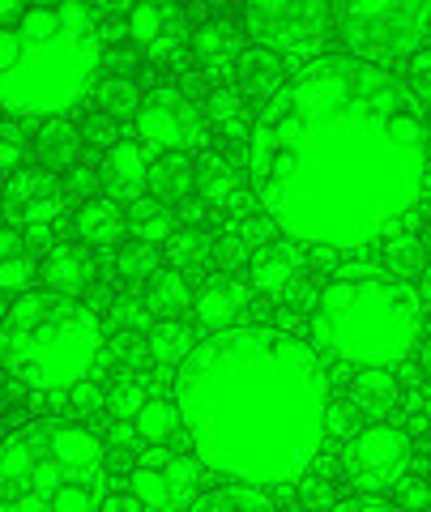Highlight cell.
I'll list each match as a JSON object with an SVG mask.
<instances>
[{
	"instance_id": "obj_14",
	"label": "cell",
	"mask_w": 431,
	"mask_h": 512,
	"mask_svg": "<svg viewBox=\"0 0 431 512\" xmlns=\"http://www.w3.org/2000/svg\"><path fill=\"white\" fill-rule=\"evenodd\" d=\"M129 39L154 64H180L188 52V18L171 5H137L129 13Z\"/></svg>"
},
{
	"instance_id": "obj_35",
	"label": "cell",
	"mask_w": 431,
	"mask_h": 512,
	"mask_svg": "<svg viewBox=\"0 0 431 512\" xmlns=\"http://www.w3.org/2000/svg\"><path fill=\"white\" fill-rule=\"evenodd\" d=\"M150 299H141V295H120L116 299V320L120 325H129V329H141L150 320Z\"/></svg>"
},
{
	"instance_id": "obj_27",
	"label": "cell",
	"mask_w": 431,
	"mask_h": 512,
	"mask_svg": "<svg viewBox=\"0 0 431 512\" xmlns=\"http://www.w3.org/2000/svg\"><path fill=\"white\" fill-rule=\"evenodd\" d=\"M265 244H274L265 222L244 218V222H231V227L222 231V244H218V248H222V256H227V261H252V256H257Z\"/></svg>"
},
{
	"instance_id": "obj_36",
	"label": "cell",
	"mask_w": 431,
	"mask_h": 512,
	"mask_svg": "<svg viewBox=\"0 0 431 512\" xmlns=\"http://www.w3.org/2000/svg\"><path fill=\"white\" fill-rule=\"evenodd\" d=\"M201 512H274V508L257 500V495H218V500H210Z\"/></svg>"
},
{
	"instance_id": "obj_33",
	"label": "cell",
	"mask_w": 431,
	"mask_h": 512,
	"mask_svg": "<svg viewBox=\"0 0 431 512\" xmlns=\"http://www.w3.org/2000/svg\"><path fill=\"white\" fill-rule=\"evenodd\" d=\"M116 274L129 278V282H141V278H154L158 274V252L150 244H133L116 252Z\"/></svg>"
},
{
	"instance_id": "obj_7",
	"label": "cell",
	"mask_w": 431,
	"mask_h": 512,
	"mask_svg": "<svg viewBox=\"0 0 431 512\" xmlns=\"http://www.w3.org/2000/svg\"><path fill=\"white\" fill-rule=\"evenodd\" d=\"M342 26L350 47L376 60H414L427 39V5H350L342 9Z\"/></svg>"
},
{
	"instance_id": "obj_24",
	"label": "cell",
	"mask_w": 431,
	"mask_h": 512,
	"mask_svg": "<svg viewBox=\"0 0 431 512\" xmlns=\"http://www.w3.org/2000/svg\"><path fill=\"white\" fill-rule=\"evenodd\" d=\"M146 299H150L154 312H167V316H175V312H184V308H193V303H197L188 274H184V269H171V265L158 269V274L150 278Z\"/></svg>"
},
{
	"instance_id": "obj_32",
	"label": "cell",
	"mask_w": 431,
	"mask_h": 512,
	"mask_svg": "<svg viewBox=\"0 0 431 512\" xmlns=\"http://www.w3.org/2000/svg\"><path fill=\"white\" fill-rule=\"evenodd\" d=\"M26 154H30V137L22 124L0 120V175H18L26 171Z\"/></svg>"
},
{
	"instance_id": "obj_44",
	"label": "cell",
	"mask_w": 431,
	"mask_h": 512,
	"mask_svg": "<svg viewBox=\"0 0 431 512\" xmlns=\"http://www.w3.org/2000/svg\"><path fill=\"white\" fill-rule=\"evenodd\" d=\"M0 197H5V184H0Z\"/></svg>"
},
{
	"instance_id": "obj_25",
	"label": "cell",
	"mask_w": 431,
	"mask_h": 512,
	"mask_svg": "<svg viewBox=\"0 0 431 512\" xmlns=\"http://www.w3.org/2000/svg\"><path fill=\"white\" fill-rule=\"evenodd\" d=\"M150 188L158 192V201H184L188 192L197 188V167L188 163L184 154H163V158L154 163Z\"/></svg>"
},
{
	"instance_id": "obj_23",
	"label": "cell",
	"mask_w": 431,
	"mask_h": 512,
	"mask_svg": "<svg viewBox=\"0 0 431 512\" xmlns=\"http://www.w3.org/2000/svg\"><path fill=\"white\" fill-rule=\"evenodd\" d=\"M193 329L188 325H175V320H163V325L150 329L146 338V355L154 367H184L188 355H193Z\"/></svg>"
},
{
	"instance_id": "obj_19",
	"label": "cell",
	"mask_w": 431,
	"mask_h": 512,
	"mask_svg": "<svg viewBox=\"0 0 431 512\" xmlns=\"http://www.w3.org/2000/svg\"><path fill=\"white\" fill-rule=\"evenodd\" d=\"M193 312H197V320L205 329H214V333H222V329H235L239 325V316L248 312V291L239 282H210V286H201L197 291V303H193Z\"/></svg>"
},
{
	"instance_id": "obj_38",
	"label": "cell",
	"mask_w": 431,
	"mask_h": 512,
	"mask_svg": "<svg viewBox=\"0 0 431 512\" xmlns=\"http://www.w3.org/2000/svg\"><path fill=\"white\" fill-rule=\"evenodd\" d=\"M333 512H406V508H397V504H389V500H380V495H363V500H346V504H338Z\"/></svg>"
},
{
	"instance_id": "obj_10",
	"label": "cell",
	"mask_w": 431,
	"mask_h": 512,
	"mask_svg": "<svg viewBox=\"0 0 431 512\" xmlns=\"http://www.w3.org/2000/svg\"><path fill=\"white\" fill-rule=\"evenodd\" d=\"M414 466V444L406 431L397 427H363L355 440L346 444V474L350 483L363 491H393Z\"/></svg>"
},
{
	"instance_id": "obj_28",
	"label": "cell",
	"mask_w": 431,
	"mask_h": 512,
	"mask_svg": "<svg viewBox=\"0 0 431 512\" xmlns=\"http://www.w3.org/2000/svg\"><path fill=\"white\" fill-rule=\"evenodd\" d=\"M210 124L222 128L227 137H244L248 133V103H244V94L231 90V86H218L210 94Z\"/></svg>"
},
{
	"instance_id": "obj_13",
	"label": "cell",
	"mask_w": 431,
	"mask_h": 512,
	"mask_svg": "<svg viewBox=\"0 0 431 512\" xmlns=\"http://www.w3.org/2000/svg\"><path fill=\"white\" fill-rule=\"evenodd\" d=\"M175 423H180V406L146 380L124 384V389L111 397V431L129 444H137V440L163 444L175 431Z\"/></svg>"
},
{
	"instance_id": "obj_30",
	"label": "cell",
	"mask_w": 431,
	"mask_h": 512,
	"mask_svg": "<svg viewBox=\"0 0 431 512\" xmlns=\"http://www.w3.org/2000/svg\"><path fill=\"white\" fill-rule=\"evenodd\" d=\"M141 103H146V99H141L137 86H133V82H124V77H111V82L99 86V111H103V116H111V120H129V116H137Z\"/></svg>"
},
{
	"instance_id": "obj_34",
	"label": "cell",
	"mask_w": 431,
	"mask_h": 512,
	"mask_svg": "<svg viewBox=\"0 0 431 512\" xmlns=\"http://www.w3.org/2000/svg\"><path fill=\"white\" fill-rule=\"evenodd\" d=\"M99 180H103V175L94 171V167H86V163H73V167H69V175H65V180H60V184H65L69 197H86V201H94V188H99Z\"/></svg>"
},
{
	"instance_id": "obj_2",
	"label": "cell",
	"mask_w": 431,
	"mask_h": 512,
	"mask_svg": "<svg viewBox=\"0 0 431 512\" xmlns=\"http://www.w3.org/2000/svg\"><path fill=\"white\" fill-rule=\"evenodd\" d=\"M175 406L201 461L252 487L291 483L329 436V380L308 342L235 325L197 342Z\"/></svg>"
},
{
	"instance_id": "obj_17",
	"label": "cell",
	"mask_w": 431,
	"mask_h": 512,
	"mask_svg": "<svg viewBox=\"0 0 431 512\" xmlns=\"http://www.w3.org/2000/svg\"><path fill=\"white\" fill-rule=\"evenodd\" d=\"M248 274H252V286H257V291L282 295V291H291V286L299 282V274H303V252H299V244H282V239H274V244H265L248 261Z\"/></svg>"
},
{
	"instance_id": "obj_39",
	"label": "cell",
	"mask_w": 431,
	"mask_h": 512,
	"mask_svg": "<svg viewBox=\"0 0 431 512\" xmlns=\"http://www.w3.org/2000/svg\"><path fill=\"white\" fill-rule=\"evenodd\" d=\"M26 5H13V0H0V26H5V22H13V18H18V13H22Z\"/></svg>"
},
{
	"instance_id": "obj_29",
	"label": "cell",
	"mask_w": 431,
	"mask_h": 512,
	"mask_svg": "<svg viewBox=\"0 0 431 512\" xmlns=\"http://www.w3.org/2000/svg\"><path fill=\"white\" fill-rule=\"evenodd\" d=\"M35 146L43 154L47 167H73V154H77V133L65 120H43Z\"/></svg>"
},
{
	"instance_id": "obj_1",
	"label": "cell",
	"mask_w": 431,
	"mask_h": 512,
	"mask_svg": "<svg viewBox=\"0 0 431 512\" xmlns=\"http://www.w3.org/2000/svg\"><path fill=\"white\" fill-rule=\"evenodd\" d=\"M265 218L299 244L359 252L414 214L427 133L414 94L372 60H312L265 103L248 137Z\"/></svg>"
},
{
	"instance_id": "obj_4",
	"label": "cell",
	"mask_w": 431,
	"mask_h": 512,
	"mask_svg": "<svg viewBox=\"0 0 431 512\" xmlns=\"http://www.w3.org/2000/svg\"><path fill=\"white\" fill-rule=\"evenodd\" d=\"M107 457L86 427L43 423L0 444V512H103Z\"/></svg>"
},
{
	"instance_id": "obj_40",
	"label": "cell",
	"mask_w": 431,
	"mask_h": 512,
	"mask_svg": "<svg viewBox=\"0 0 431 512\" xmlns=\"http://www.w3.org/2000/svg\"><path fill=\"white\" fill-rule=\"evenodd\" d=\"M103 512H137V500H103Z\"/></svg>"
},
{
	"instance_id": "obj_41",
	"label": "cell",
	"mask_w": 431,
	"mask_h": 512,
	"mask_svg": "<svg viewBox=\"0 0 431 512\" xmlns=\"http://www.w3.org/2000/svg\"><path fill=\"white\" fill-rule=\"evenodd\" d=\"M423 376H431V346L423 350Z\"/></svg>"
},
{
	"instance_id": "obj_42",
	"label": "cell",
	"mask_w": 431,
	"mask_h": 512,
	"mask_svg": "<svg viewBox=\"0 0 431 512\" xmlns=\"http://www.w3.org/2000/svg\"><path fill=\"white\" fill-rule=\"evenodd\" d=\"M423 291H427V299H431V265H427V274H423Z\"/></svg>"
},
{
	"instance_id": "obj_45",
	"label": "cell",
	"mask_w": 431,
	"mask_h": 512,
	"mask_svg": "<svg viewBox=\"0 0 431 512\" xmlns=\"http://www.w3.org/2000/svg\"><path fill=\"white\" fill-rule=\"evenodd\" d=\"M0 444H5V440H0Z\"/></svg>"
},
{
	"instance_id": "obj_15",
	"label": "cell",
	"mask_w": 431,
	"mask_h": 512,
	"mask_svg": "<svg viewBox=\"0 0 431 512\" xmlns=\"http://www.w3.org/2000/svg\"><path fill=\"white\" fill-rule=\"evenodd\" d=\"M99 175L111 188V197L141 201V192L150 188V175H154V158L146 146H137V141H116V146L103 154Z\"/></svg>"
},
{
	"instance_id": "obj_26",
	"label": "cell",
	"mask_w": 431,
	"mask_h": 512,
	"mask_svg": "<svg viewBox=\"0 0 431 512\" xmlns=\"http://www.w3.org/2000/svg\"><path fill=\"white\" fill-rule=\"evenodd\" d=\"M129 231H133L137 244L158 248V244H167L180 227H175V218H171V210L163 201H137L133 214H129Z\"/></svg>"
},
{
	"instance_id": "obj_9",
	"label": "cell",
	"mask_w": 431,
	"mask_h": 512,
	"mask_svg": "<svg viewBox=\"0 0 431 512\" xmlns=\"http://www.w3.org/2000/svg\"><path fill=\"white\" fill-rule=\"evenodd\" d=\"M65 205H69V192L52 171L26 167L18 175H9V184H5L9 227H18L26 235V244L56 239V231L65 227Z\"/></svg>"
},
{
	"instance_id": "obj_11",
	"label": "cell",
	"mask_w": 431,
	"mask_h": 512,
	"mask_svg": "<svg viewBox=\"0 0 431 512\" xmlns=\"http://www.w3.org/2000/svg\"><path fill=\"white\" fill-rule=\"evenodd\" d=\"M201 470L175 448H150L133 470V500L146 512H180L197 500Z\"/></svg>"
},
{
	"instance_id": "obj_43",
	"label": "cell",
	"mask_w": 431,
	"mask_h": 512,
	"mask_svg": "<svg viewBox=\"0 0 431 512\" xmlns=\"http://www.w3.org/2000/svg\"><path fill=\"white\" fill-rule=\"evenodd\" d=\"M427 39H431V5H427Z\"/></svg>"
},
{
	"instance_id": "obj_31",
	"label": "cell",
	"mask_w": 431,
	"mask_h": 512,
	"mask_svg": "<svg viewBox=\"0 0 431 512\" xmlns=\"http://www.w3.org/2000/svg\"><path fill=\"white\" fill-rule=\"evenodd\" d=\"M210 256V239H205L197 227H180L171 239H167V261L171 269H193Z\"/></svg>"
},
{
	"instance_id": "obj_20",
	"label": "cell",
	"mask_w": 431,
	"mask_h": 512,
	"mask_svg": "<svg viewBox=\"0 0 431 512\" xmlns=\"http://www.w3.org/2000/svg\"><path fill=\"white\" fill-rule=\"evenodd\" d=\"M197 60L205 73L227 77L235 73V64L244 60V35L231 22H210L205 30H197Z\"/></svg>"
},
{
	"instance_id": "obj_21",
	"label": "cell",
	"mask_w": 431,
	"mask_h": 512,
	"mask_svg": "<svg viewBox=\"0 0 431 512\" xmlns=\"http://www.w3.org/2000/svg\"><path fill=\"white\" fill-rule=\"evenodd\" d=\"M35 252H30L26 235L18 227H0V295L18 291L26 295V286L35 282Z\"/></svg>"
},
{
	"instance_id": "obj_3",
	"label": "cell",
	"mask_w": 431,
	"mask_h": 512,
	"mask_svg": "<svg viewBox=\"0 0 431 512\" xmlns=\"http://www.w3.org/2000/svg\"><path fill=\"white\" fill-rule=\"evenodd\" d=\"M103 26L86 5L22 9L0 26V111L60 120L99 82Z\"/></svg>"
},
{
	"instance_id": "obj_18",
	"label": "cell",
	"mask_w": 431,
	"mask_h": 512,
	"mask_svg": "<svg viewBox=\"0 0 431 512\" xmlns=\"http://www.w3.org/2000/svg\"><path fill=\"white\" fill-rule=\"evenodd\" d=\"M73 231H77V239H86L90 248H116L124 231H129V214H124V205L116 197H94L77 210Z\"/></svg>"
},
{
	"instance_id": "obj_8",
	"label": "cell",
	"mask_w": 431,
	"mask_h": 512,
	"mask_svg": "<svg viewBox=\"0 0 431 512\" xmlns=\"http://www.w3.org/2000/svg\"><path fill=\"white\" fill-rule=\"evenodd\" d=\"M244 30L261 52L312 64L329 35V9L312 5V0H269V5H252L244 13Z\"/></svg>"
},
{
	"instance_id": "obj_37",
	"label": "cell",
	"mask_w": 431,
	"mask_h": 512,
	"mask_svg": "<svg viewBox=\"0 0 431 512\" xmlns=\"http://www.w3.org/2000/svg\"><path fill=\"white\" fill-rule=\"evenodd\" d=\"M393 372L389 367H363V376H359V393L363 397H389L393 393Z\"/></svg>"
},
{
	"instance_id": "obj_5",
	"label": "cell",
	"mask_w": 431,
	"mask_h": 512,
	"mask_svg": "<svg viewBox=\"0 0 431 512\" xmlns=\"http://www.w3.org/2000/svg\"><path fill=\"white\" fill-rule=\"evenodd\" d=\"M99 355L103 329L77 299L26 291L0 320V363L26 393L60 397L77 389Z\"/></svg>"
},
{
	"instance_id": "obj_12",
	"label": "cell",
	"mask_w": 431,
	"mask_h": 512,
	"mask_svg": "<svg viewBox=\"0 0 431 512\" xmlns=\"http://www.w3.org/2000/svg\"><path fill=\"white\" fill-rule=\"evenodd\" d=\"M137 133L146 150L184 154L205 141V116L184 90H154L137 111Z\"/></svg>"
},
{
	"instance_id": "obj_22",
	"label": "cell",
	"mask_w": 431,
	"mask_h": 512,
	"mask_svg": "<svg viewBox=\"0 0 431 512\" xmlns=\"http://www.w3.org/2000/svg\"><path fill=\"white\" fill-rule=\"evenodd\" d=\"M197 192L214 210H235L244 201V175H239L227 158H205L197 167Z\"/></svg>"
},
{
	"instance_id": "obj_6",
	"label": "cell",
	"mask_w": 431,
	"mask_h": 512,
	"mask_svg": "<svg viewBox=\"0 0 431 512\" xmlns=\"http://www.w3.org/2000/svg\"><path fill=\"white\" fill-rule=\"evenodd\" d=\"M316 342L355 367L402 363L423 333V303L397 278H342L316 303Z\"/></svg>"
},
{
	"instance_id": "obj_16",
	"label": "cell",
	"mask_w": 431,
	"mask_h": 512,
	"mask_svg": "<svg viewBox=\"0 0 431 512\" xmlns=\"http://www.w3.org/2000/svg\"><path fill=\"white\" fill-rule=\"evenodd\" d=\"M39 278L47 282V291L52 295H82L90 278H94V261H90V252L86 248H77V244H56V248H47V256L39 261Z\"/></svg>"
}]
</instances>
